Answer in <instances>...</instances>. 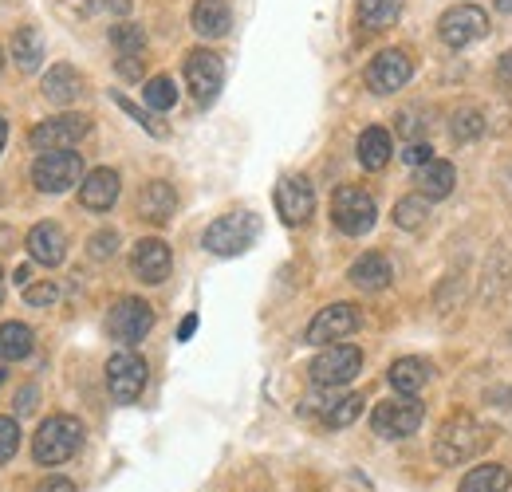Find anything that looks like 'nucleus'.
Wrapping results in <instances>:
<instances>
[{
  "instance_id": "49530a36",
  "label": "nucleus",
  "mask_w": 512,
  "mask_h": 492,
  "mask_svg": "<svg viewBox=\"0 0 512 492\" xmlns=\"http://www.w3.org/2000/svg\"><path fill=\"white\" fill-rule=\"evenodd\" d=\"M32 394H36V390H32V386H28V390H24V394H20V410H32V402H36V398H32Z\"/></svg>"
},
{
  "instance_id": "dca6fc26",
  "label": "nucleus",
  "mask_w": 512,
  "mask_h": 492,
  "mask_svg": "<svg viewBox=\"0 0 512 492\" xmlns=\"http://www.w3.org/2000/svg\"><path fill=\"white\" fill-rule=\"evenodd\" d=\"M170 268H174V256H170V245H166V241L146 237V241H138L134 252H130V272H134L142 284H162V280L170 276Z\"/></svg>"
},
{
  "instance_id": "6ab92c4d",
  "label": "nucleus",
  "mask_w": 512,
  "mask_h": 492,
  "mask_svg": "<svg viewBox=\"0 0 512 492\" xmlns=\"http://www.w3.org/2000/svg\"><path fill=\"white\" fill-rule=\"evenodd\" d=\"M138 213H142L150 225H166V221L178 213V193H174V185L162 182V178L142 185V193H138Z\"/></svg>"
},
{
  "instance_id": "9b49d317",
  "label": "nucleus",
  "mask_w": 512,
  "mask_h": 492,
  "mask_svg": "<svg viewBox=\"0 0 512 492\" xmlns=\"http://www.w3.org/2000/svg\"><path fill=\"white\" fill-rule=\"evenodd\" d=\"M186 83H190V95L197 99V107H209L217 95H221V83H225V63L217 52H190L186 60Z\"/></svg>"
},
{
  "instance_id": "ddd939ff",
  "label": "nucleus",
  "mask_w": 512,
  "mask_h": 492,
  "mask_svg": "<svg viewBox=\"0 0 512 492\" xmlns=\"http://www.w3.org/2000/svg\"><path fill=\"white\" fill-rule=\"evenodd\" d=\"M438 32H442V40L449 48H469L473 40H481L489 32V16L477 4H457L438 20Z\"/></svg>"
},
{
  "instance_id": "1a4fd4ad",
  "label": "nucleus",
  "mask_w": 512,
  "mask_h": 492,
  "mask_svg": "<svg viewBox=\"0 0 512 492\" xmlns=\"http://www.w3.org/2000/svg\"><path fill=\"white\" fill-rule=\"evenodd\" d=\"M91 134V119L87 115H52L48 123H36L28 130V146L44 150H71L79 138Z\"/></svg>"
},
{
  "instance_id": "de8ad7c7",
  "label": "nucleus",
  "mask_w": 512,
  "mask_h": 492,
  "mask_svg": "<svg viewBox=\"0 0 512 492\" xmlns=\"http://www.w3.org/2000/svg\"><path fill=\"white\" fill-rule=\"evenodd\" d=\"M4 142H8V123H4V115H0V150H4Z\"/></svg>"
},
{
  "instance_id": "393cba45",
  "label": "nucleus",
  "mask_w": 512,
  "mask_h": 492,
  "mask_svg": "<svg viewBox=\"0 0 512 492\" xmlns=\"http://www.w3.org/2000/svg\"><path fill=\"white\" fill-rule=\"evenodd\" d=\"M390 130L383 126H367L363 134H359V162L367 166V170H383L386 162H390Z\"/></svg>"
},
{
  "instance_id": "a878e982",
  "label": "nucleus",
  "mask_w": 512,
  "mask_h": 492,
  "mask_svg": "<svg viewBox=\"0 0 512 492\" xmlns=\"http://www.w3.org/2000/svg\"><path fill=\"white\" fill-rule=\"evenodd\" d=\"M32 347H36V339H32V327H28V323H4V327H0V359H4V363L28 359Z\"/></svg>"
},
{
  "instance_id": "603ef678",
  "label": "nucleus",
  "mask_w": 512,
  "mask_h": 492,
  "mask_svg": "<svg viewBox=\"0 0 512 492\" xmlns=\"http://www.w3.org/2000/svg\"><path fill=\"white\" fill-rule=\"evenodd\" d=\"M0 63H4V56H0Z\"/></svg>"
},
{
  "instance_id": "58836bf2",
  "label": "nucleus",
  "mask_w": 512,
  "mask_h": 492,
  "mask_svg": "<svg viewBox=\"0 0 512 492\" xmlns=\"http://www.w3.org/2000/svg\"><path fill=\"white\" fill-rule=\"evenodd\" d=\"M115 103H119V107H123V111H127L130 119H134V123H142L146 126V130H150V134H166V126L162 123H154V119H150V115H142V111H138V107H134V103H130L127 95H115Z\"/></svg>"
},
{
  "instance_id": "7c9ffc66",
  "label": "nucleus",
  "mask_w": 512,
  "mask_h": 492,
  "mask_svg": "<svg viewBox=\"0 0 512 492\" xmlns=\"http://www.w3.org/2000/svg\"><path fill=\"white\" fill-rule=\"evenodd\" d=\"M402 4H406V0H359V20H363V28H371V32L390 28V24L402 16Z\"/></svg>"
},
{
  "instance_id": "20e7f679",
  "label": "nucleus",
  "mask_w": 512,
  "mask_h": 492,
  "mask_svg": "<svg viewBox=\"0 0 512 492\" xmlns=\"http://www.w3.org/2000/svg\"><path fill=\"white\" fill-rule=\"evenodd\" d=\"M375 217H379V213H375V197H371L367 189H359V185H339V189L331 193V221H335L339 233L363 237V233H371Z\"/></svg>"
},
{
  "instance_id": "423d86ee",
  "label": "nucleus",
  "mask_w": 512,
  "mask_h": 492,
  "mask_svg": "<svg viewBox=\"0 0 512 492\" xmlns=\"http://www.w3.org/2000/svg\"><path fill=\"white\" fill-rule=\"evenodd\" d=\"M422 418H426V406L418 398L398 394V398H386V402L375 406L371 430L386 437V441H398V437H410L414 430H422Z\"/></svg>"
},
{
  "instance_id": "0eeeda50",
  "label": "nucleus",
  "mask_w": 512,
  "mask_h": 492,
  "mask_svg": "<svg viewBox=\"0 0 512 492\" xmlns=\"http://www.w3.org/2000/svg\"><path fill=\"white\" fill-rule=\"evenodd\" d=\"M150 327H154V311L146 300H138V296H123L111 315H107V335L115 339V343H123V347H134V343H142L146 335H150Z\"/></svg>"
},
{
  "instance_id": "ea45409f",
  "label": "nucleus",
  "mask_w": 512,
  "mask_h": 492,
  "mask_svg": "<svg viewBox=\"0 0 512 492\" xmlns=\"http://www.w3.org/2000/svg\"><path fill=\"white\" fill-rule=\"evenodd\" d=\"M119 75L123 79H142V56H119Z\"/></svg>"
},
{
  "instance_id": "f257e3e1",
  "label": "nucleus",
  "mask_w": 512,
  "mask_h": 492,
  "mask_svg": "<svg viewBox=\"0 0 512 492\" xmlns=\"http://www.w3.org/2000/svg\"><path fill=\"white\" fill-rule=\"evenodd\" d=\"M79 445H83V422L71 414H52L32 437V457H36V465L56 469L79 453Z\"/></svg>"
},
{
  "instance_id": "473e14b6",
  "label": "nucleus",
  "mask_w": 512,
  "mask_h": 492,
  "mask_svg": "<svg viewBox=\"0 0 512 492\" xmlns=\"http://www.w3.org/2000/svg\"><path fill=\"white\" fill-rule=\"evenodd\" d=\"M449 134H453V142H477L481 134H485V115L481 111H473V107H465V111H457L453 119H449Z\"/></svg>"
},
{
  "instance_id": "4468645a",
  "label": "nucleus",
  "mask_w": 512,
  "mask_h": 492,
  "mask_svg": "<svg viewBox=\"0 0 512 492\" xmlns=\"http://www.w3.org/2000/svg\"><path fill=\"white\" fill-rule=\"evenodd\" d=\"M410 75H414V63L410 56L402 52V48H386L379 52L371 67H367V87L375 91V95H394V91H402L406 83H410Z\"/></svg>"
},
{
  "instance_id": "2eb2a0df",
  "label": "nucleus",
  "mask_w": 512,
  "mask_h": 492,
  "mask_svg": "<svg viewBox=\"0 0 512 492\" xmlns=\"http://www.w3.org/2000/svg\"><path fill=\"white\" fill-rule=\"evenodd\" d=\"M276 209H280L284 225H304L312 217V209H316V189H312V182L300 178V174L280 178L276 182Z\"/></svg>"
},
{
  "instance_id": "8fccbe9b",
  "label": "nucleus",
  "mask_w": 512,
  "mask_h": 492,
  "mask_svg": "<svg viewBox=\"0 0 512 492\" xmlns=\"http://www.w3.org/2000/svg\"><path fill=\"white\" fill-rule=\"evenodd\" d=\"M0 304H4V268H0Z\"/></svg>"
},
{
  "instance_id": "bb28decb",
  "label": "nucleus",
  "mask_w": 512,
  "mask_h": 492,
  "mask_svg": "<svg viewBox=\"0 0 512 492\" xmlns=\"http://www.w3.org/2000/svg\"><path fill=\"white\" fill-rule=\"evenodd\" d=\"M12 60L20 63V71H36L44 63V32L16 28V36H12Z\"/></svg>"
},
{
  "instance_id": "9d476101",
  "label": "nucleus",
  "mask_w": 512,
  "mask_h": 492,
  "mask_svg": "<svg viewBox=\"0 0 512 492\" xmlns=\"http://www.w3.org/2000/svg\"><path fill=\"white\" fill-rule=\"evenodd\" d=\"M146 378H150L146 359L134 355V351H119V355L107 359V390H111L115 402H134L146 390Z\"/></svg>"
},
{
  "instance_id": "7ed1b4c3",
  "label": "nucleus",
  "mask_w": 512,
  "mask_h": 492,
  "mask_svg": "<svg viewBox=\"0 0 512 492\" xmlns=\"http://www.w3.org/2000/svg\"><path fill=\"white\" fill-rule=\"evenodd\" d=\"M485 449V430L469 414H453L434 437V457L438 465H461Z\"/></svg>"
},
{
  "instance_id": "f8f14e48",
  "label": "nucleus",
  "mask_w": 512,
  "mask_h": 492,
  "mask_svg": "<svg viewBox=\"0 0 512 492\" xmlns=\"http://www.w3.org/2000/svg\"><path fill=\"white\" fill-rule=\"evenodd\" d=\"M355 327H359V308L355 304H327V308L308 323V343L312 347H335L339 339H347V335H355Z\"/></svg>"
},
{
  "instance_id": "a18cd8bd",
  "label": "nucleus",
  "mask_w": 512,
  "mask_h": 492,
  "mask_svg": "<svg viewBox=\"0 0 512 492\" xmlns=\"http://www.w3.org/2000/svg\"><path fill=\"white\" fill-rule=\"evenodd\" d=\"M418 115H414V111H406V119H402V130H406V134H414V130H418Z\"/></svg>"
},
{
  "instance_id": "aec40b11",
  "label": "nucleus",
  "mask_w": 512,
  "mask_h": 492,
  "mask_svg": "<svg viewBox=\"0 0 512 492\" xmlns=\"http://www.w3.org/2000/svg\"><path fill=\"white\" fill-rule=\"evenodd\" d=\"M351 284L355 288H363V292H383L386 284L394 280V268H390V260H386L383 252H367V256H359L355 264H351Z\"/></svg>"
},
{
  "instance_id": "5701e85b",
  "label": "nucleus",
  "mask_w": 512,
  "mask_h": 492,
  "mask_svg": "<svg viewBox=\"0 0 512 492\" xmlns=\"http://www.w3.org/2000/svg\"><path fill=\"white\" fill-rule=\"evenodd\" d=\"M386 378H390V386H394L398 394L414 398V394H422V386L430 382V363H426V359H398Z\"/></svg>"
},
{
  "instance_id": "09e8293b",
  "label": "nucleus",
  "mask_w": 512,
  "mask_h": 492,
  "mask_svg": "<svg viewBox=\"0 0 512 492\" xmlns=\"http://www.w3.org/2000/svg\"><path fill=\"white\" fill-rule=\"evenodd\" d=\"M497 8H501V12H512V0H497Z\"/></svg>"
},
{
  "instance_id": "2f4dec72",
  "label": "nucleus",
  "mask_w": 512,
  "mask_h": 492,
  "mask_svg": "<svg viewBox=\"0 0 512 492\" xmlns=\"http://www.w3.org/2000/svg\"><path fill=\"white\" fill-rule=\"evenodd\" d=\"M142 95H146V107L150 111H170L178 103V83L170 75H154L142 83Z\"/></svg>"
},
{
  "instance_id": "c85d7f7f",
  "label": "nucleus",
  "mask_w": 512,
  "mask_h": 492,
  "mask_svg": "<svg viewBox=\"0 0 512 492\" xmlns=\"http://www.w3.org/2000/svg\"><path fill=\"white\" fill-rule=\"evenodd\" d=\"M509 469L505 465H477L473 473H465L457 492H509Z\"/></svg>"
},
{
  "instance_id": "3c124183",
  "label": "nucleus",
  "mask_w": 512,
  "mask_h": 492,
  "mask_svg": "<svg viewBox=\"0 0 512 492\" xmlns=\"http://www.w3.org/2000/svg\"><path fill=\"white\" fill-rule=\"evenodd\" d=\"M0 378H4V370H0Z\"/></svg>"
},
{
  "instance_id": "c03bdc74",
  "label": "nucleus",
  "mask_w": 512,
  "mask_h": 492,
  "mask_svg": "<svg viewBox=\"0 0 512 492\" xmlns=\"http://www.w3.org/2000/svg\"><path fill=\"white\" fill-rule=\"evenodd\" d=\"M28 276H32V268H28V264H20V268L12 272V280H16L20 288H28Z\"/></svg>"
},
{
  "instance_id": "b1692460",
  "label": "nucleus",
  "mask_w": 512,
  "mask_h": 492,
  "mask_svg": "<svg viewBox=\"0 0 512 492\" xmlns=\"http://www.w3.org/2000/svg\"><path fill=\"white\" fill-rule=\"evenodd\" d=\"M453 182H457V174H453V166L442 162V158H434V162H426V166L418 170V193L430 197V201L449 197V193H453Z\"/></svg>"
},
{
  "instance_id": "cd10ccee",
  "label": "nucleus",
  "mask_w": 512,
  "mask_h": 492,
  "mask_svg": "<svg viewBox=\"0 0 512 492\" xmlns=\"http://www.w3.org/2000/svg\"><path fill=\"white\" fill-rule=\"evenodd\" d=\"M359 414H363V398H359V394H339V398L327 402L320 422H323V430H347L351 422H359Z\"/></svg>"
},
{
  "instance_id": "c756f323",
  "label": "nucleus",
  "mask_w": 512,
  "mask_h": 492,
  "mask_svg": "<svg viewBox=\"0 0 512 492\" xmlns=\"http://www.w3.org/2000/svg\"><path fill=\"white\" fill-rule=\"evenodd\" d=\"M426 221H430V197L410 193V197H402V201L394 205V225H398V229L418 233V229H426Z\"/></svg>"
},
{
  "instance_id": "f3484780",
  "label": "nucleus",
  "mask_w": 512,
  "mask_h": 492,
  "mask_svg": "<svg viewBox=\"0 0 512 492\" xmlns=\"http://www.w3.org/2000/svg\"><path fill=\"white\" fill-rule=\"evenodd\" d=\"M119 189H123L119 174L107 170V166H99V170H91V174L79 182V205H83L87 213H107V209H115Z\"/></svg>"
},
{
  "instance_id": "72a5a7b5",
  "label": "nucleus",
  "mask_w": 512,
  "mask_h": 492,
  "mask_svg": "<svg viewBox=\"0 0 512 492\" xmlns=\"http://www.w3.org/2000/svg\"><path fill=\"white\" fill-rule=\"evenodd\" d=\"M111 44H115L119 56H138V52L146 48V32H142L134 20H119V24L111 28Z\"/></svg>"
},
{
  "instance_id": "e433bc0d",
  "label": "nucleus",
  "mask_w": 512,
  "mask_h": 492,
  "mask_svg": "<svg viewBox=\"0 0 512 492\" xmlns=\"http://www.w3.org/2000/svg\"><path fill=\"white\" fill-rule=\"evenodd\" d=\"M402 162H406V166H414V170H422L426 162H434V146H430L426 138H414V142L402 150Z\"/></svg>"
},
{
  "instance_id": "f03ea898",
  "label": "nucleus",
  "mask_w": 512,
  "mask_h": 492,
  "mask_svg": "<svg viewBox=\"0 0 512 492\" xmlns=\"http://www.w3.org/2000/svg\"><path fill=\"white\" fill-rule=\"evenodd\" d=\"M256 237H260V217L249 213V209H233V213L217 217V221L205 229L201 245L209 248L213 256H241Z\"/></svg>"
},
{
  "instance_id": "37998d69",
  "label": "nucleus",
  "mask_w": 512,
  "mask_h": 492,
  "mask_svg": "<svg viewBox=\"0 0 512 492\" xmlns=\"http://www.w3.org/2000/svg\"><path fill=\"white\" fill-rule=\"evenodd\" d=\"M193 331H197V315H186V319H182V327H178V339L186 343V339H193Z\"/></svg>"
},
{
  "instance_id": "4be33fe9",
  "label": "nucleus",
  "mask_w": 512,
  "mask_h": 492,
  "mask_svg": "<svg viewBox=\"0 0 512 492\" xmlns=\"http://www.w3.org/2000/svg\"><path fill=\"white\" fill-rule=\"evenodd\" d=\"M83 91V75L71 63H56L44 71V95L52 103H75V95Z\"/></svg>"
},
{
  "instance_id": "4c0bfd02",
  "label": "nucleus",
  "mask_w": 512,
  "mask_h": 492,
  "mask_svg": "<svg viewBox=\"0 0 512 492\" xmlns=\"http://www.w3.org/2000/svg\"><path fill=\"white\" fill-rule=\"evenodd\" d=\"M87 248H91L95 260H107V256H115V248H119V233H111V229H107V233H95Z\"/></svg>"
},
{
  "instance_id": "c9c22d12",
  "label": "nucleus",
  "mask_w": 512,
  "mask_h": 492,
  "mask_svg": "<svg viewBox=\"0 0 512 492\" xmlns=\"http://www.w3.org/2000/svg\"><path fill=\"white\" fill-rule=\"evenodd\" d=\"M56 300H60L56 284H28L24 288V304H32V308H52Z\"/></svg>"
},
{
  "instance_id": "a19ab883",
  "label": "nucleus",
  "mask_w": 512,
  "mask_h": 492,
  "mask_svg": "<svg viewBox=\"0 0 512 492\" xmlns=\"http://www.w3.org/2000/svg\"><path fill=\"white\" fill-rule=\"evenodd\" d=\"M36 492H75V485L67 477H48V481L36 485Z\"/></svg>"
},
{
  "instance_id": "f704fd0d",
  "label": "nucleus",
  "mask_w": 512,
  "mask_h": 492,
  "mask_svg": "<svg viewBox=\"0 0 512 492\" xmlns=\"http://www.w3.org/2000/svg\"><path fill=\"white\" fill-rule=\"evenodd\" d=\"M16 449H20V422L0 414V461H12Z\"/></svg>"
},
{
  "instance_id": "79ce46f5",
  "label": "nucleus",
  "mask_w": 512,
  "mask_h": 492,
  "mask_svg": "<svg viewBox=\"0 0 512 492\" xmlns=\"http://www.w3.org/2000/svg\"><path fill=\"white\" fill-rule=\"evenodd\" d=\"M497 79H501L505 87H512V52H505V56L497 60Z\"/></svg>"
},
{
  "instance_id": "39448f33",
  "label": "nucleus",
  "mask_w": 512,
  "mask_h": 492,
  "mask_svg": "<svg viewBox=\"0 0 512 492\" xmlns=\"http://www.w3.org/2000/svg\"><path fill=\"white\" fill-rule=\"evenodd\" d=\"M83 158L75 150H44L32 162V185L40 193H67L75 182H83Z\"/></svg>"
},
{
  "instance_id": "412c9836",
  "label": "nucleus",
  "mask_w": 512,
  "mask_h": 492,
  "mask_svg": "<svg viewBox=\"0 0 512 492\" xmlns=\"http://www.w3.org/2000/svg\"><path fill=\"white\" fill-rule=\"evenodd\" d=\"M190 20H193V32H197L201 40H217V36H225V32H229L233 12H229V4H225V0H197Z\"/></svg>"
},
{
  "instance_id": "6e6552de",
  "label": "nucleus",
  "mask_w": 512,
  "mask_h": 492,
  "mask_svg": "<svg viewBox=\"0 0 512 492\" xmlns=\"http://www.w3.org/2000/svg\"><path fill=\"white\" fill-rule=\"evenodd\" d=\"M359 370H363V351L351 347V343H335V347L320 351V355L308 363V374H312L316 386H343V382H351Z\"/></svg>"
},
{
  "instance_id": "a211bd4d",
  "label": "nucleus",
  "mask_w": 512,
  "mask_h": 492,
  "mask_svg": "<svg viewBox=\"0 0 512 492\" xmlns=\"http://www.w3.org/2000/svg\"><path fill=\"white\" fill-rule=\"evenodd\" d=\"M24 245H28V252H32V260L44 264V268L64 264V256H67V237L56 221H40V225H32Z\"/></svg>"
}]
</instances>
